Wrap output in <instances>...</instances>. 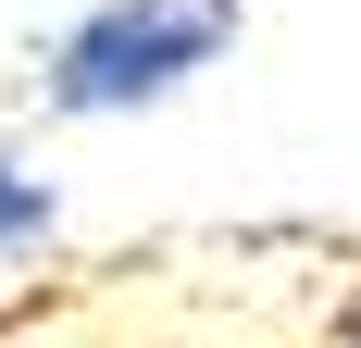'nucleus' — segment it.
I'll use <instances>...</instances> for the list:
<instances>
[{"mask_svg": "<svg viewBox=\"0 0 361 348\" xmlns=\"http://www.w3.org/2000/svg\"><path fill=\"white\" fill-rule=\"evenodd\" d=\"M336 348H361V299H349V311H336Z\"/></svg>", "mask_w": 361, "mask_h": 348, "instance_id": "nucleus-3", "label": "nucleus"}, {"mask_svg": "<svg viewBox=\"0 0 361 348\" xmlns=\"http://www.w3.org/2000/svg\"><path fill=\"white\" fill-rule=\"evenodd\" d=\"M50 224H63V199H50L25 162H0V249H37Z\"/></svg>", "mask_w": 361, "mask_h": 348, "instance_id": "nucleus-2", "label": "nucleus"}, {"mask_svg": "<svg viewBox=\"0 0 361 348\" xmlns=\"http://www.w3.org/2000/svg\"><path fill=\"white\" fill-rule=\"evenodd\" d=\"M237 37V0H100L50 50V112H137Z\"/></svg>", "mask_w": 361, "mask_h": 348, "instance_id": "nucleus-1", "label": "nucleus"}]
</instances>
